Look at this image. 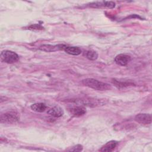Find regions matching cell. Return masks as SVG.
<instances>
[{
	"instance_id": "5bb4252c",
	"label": "cell",
	"mask_w": 152,
	"mask_h": 152,
	"mask_svg": "<svg viewBox=\"0 0 152 152\" xmlns=\"http://www.w3.org/2000/svg\"><path fill=\"white\" fill-rule=\"evenodd\" d=\"M83 150V146L80 144H77L76 145L73 146L70 149L67 150L69 151H81Z\"/></svg>"
},
{
	"instance_id": "30bf717a",
	"label": "cell",
	"mask_w": 152,
	"mask_h": 152,
	"mask_svg": "<svg viewBox=\"0 0 152 152\" xmlns=\"http://www.w3.org/2000/svg\"><path fill=\"white\" fill-rule=\"evenodd\" d=\"M118 142L115 140H111L106 142L104 145H103L101 148L99 150L100 151H106L110 152L112 151L118 145Z\"/></svg>"
},
{
	"instance_id": "52a82bcc",
	"label": "cell",
	"mask_w": 152,
	"mask_h": 152,
	"mask_svg": "<svg viewBox=\"0 0 152 152\" xmlns=\"http://www.w3.org/2000/svg\"><path fill=\"white\" fill-rule=\"evenodd\" d=\"M115 63L121 66H125L131 61V56L127 54H119L115 58Z\"/></svg>"
},
{
	"instance_id": "3957f363",
	"label": "cell",
	"mask_w": 152,
	"mask_h": 152,
	"mask_svg": "<svg viewBox=\"0 0 152 152\" xmlns=\"http://www.w3.org/2000/svg\"><path fill=\"white\" fill-rule=\"evenodd\" d=\"M1 59L4 62L7 64H13L19 60V56L17 53L13 51L5 50L2 51L1 53Z\"/></svg>"
},
{
	"instance_id": "7a4b0ae2",
	"label": "cell",
	"mask_w": 152,
	"mask_h": 152,
	"mask_svg": "<svg viewBox=\"0 0 152 152\" xmlns=\"http://www.w3.org/2000/svg\"><path fill=\"white\" fill-rule=\"evenodd\" d=\"M18 120V113L15 111L7 112L2 113L0 116V122L2 124H14Z\"/></svg>"
},
{
	"instance_id": "8fae6325",
	"label": "cell",
	"mask_w": 152,
	"mask_h": 152,
	"mask_svg": "<svg viewBox=\"0 0 152 152\" xmlns=\"http://www.w3.org/2000/svg\"><path fill=\"white\" fill-rule=\"evenodd\" d=\"M64 50L66 53L72 55H79L81 53V49L76 46H66Z\"/></svg>"
},
{
	"instance_id": "4fadbf2b",
	"label": "cell",
	"mask_w": 152,
	"mask_h": 152,
	"mask_svg": "<svg viewBox=\"0 0 152 152\" xmlns=\"http://www.w3.org/2000/svg\"><path fill=\"white\" fill-rule=\"evenodd\" d=\"M84 55L87 59L91 61L96 60L98 58V53L96 51L93 50H89L85 52Z\"/></svg>"
},
{
	"instance_id": "277c9868",
	"label": "cell",
	"mask_w": 152,
	"mask_h": 152,
	"mask_svg": "<svg viewBox=\"0 0 152 152\" xmlns=\"http://www.w3.org/2000/svg\"><path fill=\"white\" fill-rule=\"evenodd\" d=\"M87 6L91 8H113L115 7V3L113 1H96L93 2L91 3H90L87 4Z\"/></svg>"
},
{
	"instance_id": "ba28073f",
	"label": "cell",
	"mask_w": 152,
	"mask_h": 152,
	"mask_svg": "<svg viewBox=\"0 0 152 152\" xmlns=\"http://www.w3.org/2000/svg\"><path fill=\"white\" fill-rule=\"evenodd\" d=\"M69 112L74 116H81L86 114V109L81 106H76L69 108Z\"/></svg>"
},
{
	"instance_id": "8992f818",
	"label": "cell",
	"mask_w": 152,
	"mask_h": 152,
	"mask_svg": "<svg viewBox=\"0 0 152 152\" xmlns=\"http://www.w3.org/2000/svg\"><path fill=\"white\" fill-rule=\"evenodd\" d=\"M134 120L140 124L148 125L151 123L152 118L149 113H139L135 116Z\"/></svg>"
},
{
	"instance_id": "9c48e42d",
	"label": "cell",
	"mask_w": 152,
	"mask_h": 152,
	"mask_svg": "<svg viewBox=\"0 0 152 152\" xmlns=\"http://www.w3.org/2000/svg\"><path fill=\"white\" fill-rule=\"evenodd\" d=\"M47 113H48V114L51 115L53 117L59 118L63 115L64 110H62V109L61 107H59L58 106H55L49 109Z\"/></svg>"
},
{
	"instance_id": "9a60e30c",
	"label": "cell",
	"mask_w": 152,
	"mask_h": 152,
	"mask_svg": "<svg viewBox=\"0 0 152 152\" xmlns=\"http://www.w3.org/2000/svg\"><path fill=\"white\" fill-rule=\"evenodd\" d=\"M27 29H28V30H42V29H43V27L40 24H31L30 26H28L27 27Z\"/></svg>"
},
{
	"instance_id": "5b68a950",
	"label": "cell",
	"mask_w": 152,
	"mask_h": 152,
	"mask_svg": "<svg viewBox=\"0 0 152 152\" xmlns=\"http://www.w3.org/2000/svg\"><path fill=\"white\" fill-rule=\"evenodd\" d=\"M66 46L65 45H42L39 46V49L44 52H55L60 50H64V48Z\"/></svg>"
},
{
	"instance_id": "6da1fadb",
	"label": "cell",
	"mask_w": 152,
	"mask_h": 152,
	"mask_svg": "<svg viewBox=\"0 0 152 152\" xmlns=\"http://www.w3.org/2000/svg\"><path fill=\"white\" fill-rule=\"evenodd\" d=\"M82 84L88 87L100 91H105L111 88L110 86L106 83L99 81L94 78H86L82 80Z\"/></svg>"
},
{
	"instance_id": "7c38bea8",
	"label": "cell",
	"mask_w": 152,
	"mask_h": 152,
	"mask_svg": "<svg viewBox=\"0 0 152 152\" xmlns=\"http://www.w3.org/2000/svg\"><path fill=\"white\" fill-rule=\"evenodd\" d=\"M31 109L36 112H43L46 109V106L43 103H34L31 106Z\"/></svg>"
}]
</instances>
